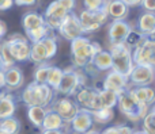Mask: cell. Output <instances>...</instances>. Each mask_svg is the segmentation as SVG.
Segmentation results:
<instances>
[{
    "label": "cell",
    "instance_id": "cell-43",
    "mask_svg": "<svg viewBox=\"0 0 155 134\" xmlns=\"http://www.w3.org/2000/svg\"><path fill=\"white\" fill-rule=\"evenodd\" d=\"M101 134H120V133H118L117 126H109V127H106Z\"/></svg>",
    "mask_w": 155,
    "mask_h": 134
},
{
    "label": "cell",
    "instance_id": "cell-21",
    "mask_svg": "<svg viewBox=\"0 0 155 134\" xmlns=\"http://www.w3.org/2000/svg\"><path fill=\"white\" fill-rule=\"evenodd\" d=\"M22 24H23L25 33H30L33 30H37L40 27L45 26V20H44V16L40 15L37 12H27L23 15L22 18Z\"/></svg>",
    "mask_w": 155,
    "mask_h": 134
},
{
    "label": "cell",
    "instance_id": "cell-23",
    "mask_svg": "<svg viewBox=\"0 0 155 134\" xmlns=\"http://www.w3.org/2000/svg\"><path fill=\"white\" fill-rule=\"evenodd\" d=\"M91 64H93V67L98 72L112 70V54L109 53V50H104L102 49L101 51H98L94 56V58L91 60Z\"/></svg>",
    "mask_w": 155,
    "mask_h": 134
},
{
    "label": "cell",
    "instance_id": "cell-48",
    "mask_svg": "<svg viewBox=\"0 0 155 134\" xmlns=\"http://www.w3.org/2000/svg\"><path fill=\"white\" fill-rule=\"evenodd\" d=\"M0 70H4V65H3V61H2V57H0Z\"/></svg>",
    "mask_w": 155,
    "mask_h": 134
},
{
    "label": "cell",
    "instance_id": "cell-10",
    "mask_svg": "<svg viewBox=\"0 0 155 134\" xmlns=\"http://www.w3.org/2000/svg\"><path fill=\"white\" fill-rule=\"evenodd\" d=\"M51 104H52L51 110L53 111V113H56L65 123H70L74 119V117H75L80 110L75 100H72L68 96L59 98V99H56L53 103H51Z\"/></svg>",
    "mask_w": 155,
    "mask_h": 134
},
{
    "label": "cell",
    "instance_id": "cell-40",
    "mask_svg": "<svg viewBox=\"0 0 155 134\" xmlns=\"http://www.w3.org/2000/svg\"><path fill=\"white\" fill-rule=\"evenodd\" d=\"M120 2H123L127 7H137V5H142L143 0H120Z\"/></svg>",
    "mask_w": 155,
    "mask_h": 134
},
{
    "label": "cell",
    "instance_id": "cell-16",
    "mask_svg": "<svg viewBox=\"0 0 155 134\" xmlns=\"http://www.w3.org/2000/svg\"><path fill=\"white\" fill-rule=\"evenodd\" d=\"M93 118H91L90 111L87 110H82L80 108L79 113L74 117V119L70 122L72 130L78 134H84L87 133L88 130H91V126H93Z\"/></svg>",
    "mask_w": 155,
    "mask_h": 134
},
{
    "label": "cell",
    "instance_id": "cell-25",
    "mask_svg": "<svg viewBox=\"0 0 155 134\" xmlns=\"http://www.w3.org/2000/svg\"><path fill=\"white\" fill-rule=\"evenodd\" d=\"M15 113V102H14V96L11 94L3 95V98L0 99V119L10 118Z\"/></svg>",
    "mask_w": 155,
    "mask_h": 134
},
{
    "label": "cell",
    "instance_id": "cell-3",
    "mask_svg": "<svg viewBox=\"0 0 155 134\" xmlns=\"http://www.w3.org/2000/svg\"><path fill=\"white\" fill-rule=\"evenodd\" d=\"M109 53L112 54V70L129 77L135 64L132 60V50L125 45H109Z\"/></svg>",
    "mask_w": 155,
    "mask_h": 134
},
{
    "label": "cell",
    "instance_id": "cell-28",
    "mask_svg": "<svg viewBox=\"0 0 155 134\" xmlns=\"http://www.w3.org/2000/svg\"><path fill=\"white\" fill-rule=\"evenodd\" d=\"M90 114H91V118H93V122L99 125L109 123L114 118V111L112 108H99L97 111H91Z\"/></svg>",
    "mask_w": 155,
    "mask_h": 134
},
{
    "label": "cell",
    "instance_id": "cell-18",
    "mask_svg": "<svg viewBox=\"0 0 155 134\" xmlns=\"http://www.w3.org/2000/svg\"><path fill=\"white\" fill-rule=\"evenodd\" d=\"M106 12L107 16H110L113 20H125L129 12V7H127L120 0H109L106 4Z\"/></svg>",
    "mask_w": 155,
    "mask_h": 134
},
{
    "label": "cell",
    "instance_id": "cell-24",
    "mask_svg": "<svg viewBox=\"0 0 155 134\" xmlns=\"http://www.w3.org/2000/svg\"><path fill=\"white\" fill-rule=\"evenodd\" d=\"M65 125L67 123H65L56 113H53L52 110H48L41 129L42 130H63Z\"/></svg>",
    "mask_w": 155,
    "mask_h": 134
},
{
    "label": "cell",
    "instance_id": "cell-9",
    "mask_svg": "<svg viewBox=\"0 0 155 134\" xmlns=\"http://www.w3.org/2000/svg\"><path fill=\"white\" fill-rule=\"evenodd\" d=\"M75 102L79 106V108L87 111H97L101 108V102H99V95L98 91L93 88V87H80L75 92Z\"/></svg>",
    "mask_w": 155,
    "mask_h": 134
},
{
    "label": "cell",
    "instance_id": "cell-30",
    "mask_svg": "<svg viewBox=\"0 0 155 134\" xmlns=\"http://www.w3.org/2000/svg\"><path fill=\"white\" fill-rule=\"evenodd\" d=\"M21 130V123L16 118L10 117V118L0 119V132L5 134H18Z\"/></svg>",
    "mask_w": 155,
    "mask_h": 134
},
{
    "label": "cell",
    "instance_id": "cell-6",
    "mask_svg": "<svg viewBox=\"0 0 155 134\" xmlns=\"http://www.w3.org/2000/svg\"><path fill=\"white\" fill-rule=\"evenodd\" d=\"M5 43H7L8 51H10L11 57L15 62H23L29 60L31 43L29 42L26 37L15 33L5 39Z\"/></svg>",
    "mask_w": 155,
    "mask_h": 134
},
{
    "label": "cell",
    "instance_id": "cell-11",
    "mask_svg": "<svg viewBox=\"0 0 155 134\" xmlns=\"http://www.w3.org/2000/svg\"><path fill=\"white\" fill-rule=\"evenodd\" d=\"M57 33L64 39L70 41V42L79 37H83V30H82V26H80L79 18H78L76 14H74V12L68 14L64 18L63 23L60 24V27L57 29Z\"/></svg>",
    "mask_w": 155,
    "mask_h": 134
},
{
    "label": "cell",
    "instance_id": "cell-45",
    "mask_svg": "<svg viewBox=\"0 0 155 134\" xmlns=\"http://www.w3.org/2000/svg\"><path fill=\"white\" fill-rule=\"evenodd\" d=\"M41 134H64L63 130H42Z\"/></svg>",
    "mask_w": 155,
    "mask_h": 134
},
{
    "label": "cell",
    "instance_id": "cell-32",
    "mask_svg": "<svg viewBox=\"0 0 155 134\" xmlns=\"http://www.w3.org/2000/svg\"><path fill=\"white\" fill-rule=\"evenodd\" d=\"M52 65L49 64H40L34 70V81L38 84H46V80H48V75L49 70H51Z\"/></svg>",
    "mask_w": 155,
    "mask_h": 134
},
{
    "label": "cell",
    "instance_id": "cell-20",
    "mask_svg": "<svg viewBox=\"0 0 155 134\" xmlns=\"http://www.w3.org/2000/svg\"><path fill=\"white\" fill-rule=\"evenodd\" d=\"M137 30L147 38L155 35V14L154 12H144L139 19Z\"/></svg>",
    "mask_w": 155,
    "mask_h": 134
},
{
    "label": "cell",
    "instance_id": "cell-41",
    "mask_svg": "<svg viewBox=\"0 0 155 134\" xmlns=\"http://www.w3.org/2000/svg\"><path fill=\"white\" fill-rule=\"evenodd\" d=\"M35 2L37 0H14L16 5H33L35 4Z\"/></svg>",
    "mask_w": 155,
    "mask_h": 134
},
{
    "label": "cell",
    "instance_id": "cell-1",
    "mask_svg": "<svg viewBox=\"0 0 155 134\" xmlns=\"http://www.w3.org/2000/svg\"><path fill=\"white\" fill-rule=\"evenodd\" d=\"M102 50V46L97 41H90L86 37H79L71 41V61L72 67L83 69L91 62L98 51Z\"/></svg>",
    "mask_w": 155,
    "mask_h": 134
},
{
    "label": "cell",
    "instance_id": "cell-52",
    "mask_svg": "<svg viewBox=\"0 0 155 134\" xmlns=\"http://www.w3.org/2000/svg\"><path fill=\"white\" fill-rule=\"evenodd\" d=\"M106 2H109V0H106Z\"/></svg>",
    "mask_w": 155,
    "mask_h": 134
},
{
    "label": "cell",
    "instance_id": "cell-51",
    "mask_svg": "<svg viewBox=\"0 0 155 134\" xmlns=\"http://www.w3.org/2000/svg\"><path fill=\"white\" fill-rule=\"evenodd\" d=\"M154 76H155V69H154Z\"/></svg>",
    "mask_w": 155,
    "mask_h": 134
},
{
    "label": "cell",
    "instance_id": "cell-13",
    "mask_svg": "<svg viewBox=\"0 0 155 134\" xmlns=\"http://www.w3.org/2000/svg\"><path fill=\"white\" fill-rule=\"evenodd\" d=\"M154 80V68L144 67V65H135L128 77V81H131L134 87H147Z\"/></svg>",
    "mask_w": 155,
    "mask_h": 134
},
{
    "label": "cell",
    "instance_id": "cell-17",
    "mask_svg": "<svg viewBox=\"0 0 155 134\" xmlns=\"http://www.w3.org/2000/svg\"><path fill=\"white\" fill-rule=\"evenodd\" d=\"M131 95L139 104L150 107L155 102V89L151 88L150 86L147 87H128Z\"/></svg>",
    "mask_w": 155,
    "mask_h": 134
},
{
    "label": "cell",
    "instance_id": "cell-29",
    "mask_svg": "<svg viewBox=\"0 0 155 134\" xmlns=\"http://www.w3.org/2000/svg\"><path fill=\"white\" fill-rule=\"evenodd\" d=\"M146 39H147V37H146L144 34H142V33L136 29H132L131 31H129L128 37H127V39H125L124 43H125L131 50H135V49L139 48Z\"/></svg>",
    "mask_w": 155,
    "mask_h": 134
},
{
    "label": "cell",
    "instance_id": "cell-12",
    "mask_svg": "<svg viewBox=\"0 0 155 134\" xmlns=\"http://www.w3.org/2000/svg\"><path fill=\"white\" fill-rule=\"evenodd\" d=\"M68 14L70 12L65 11L64 8L57 3V0H54V2H52L51 4L48 5V8H46L45 15H44V20H45L46 26H48L49 29L57 30Z\"/></svg>",
    "mask_w": 155,
    "mask_h": 134
},
{
    "label": "cell",
    "instance_id": "cell-5",
    "mask_svg": "<svg viewBox=\"0 0 155 134\" xmlns=\"http://www.w3.org/2000/svg\"><path fill=\"white\" fill-rule=\"evenodd\" d=\"M117 106H118V108H120L121 114L125 115L131 122L142 121L146 117V114L148 113V108H150V107L139 104V103L134 99V96L131 95L128 88L118 95Z\"/></svg>",
    "mask_w": 155,
    "mask_h": 134
},
{
    "label": "cell",
    "instance_id": "cell-4",
    "mask_svg": "<svg viewBox=\"0 0 155 134\" xmlns=\"http://www.w3.org/2000/svg\"><path fill=\"white\" fill-rule=\"evenodd\" d=\"M86 73L83 69H78L74 67H68L67 69H63V77L60 81L59 87H57L54 91L59 92V94L64 95V96L70 98L71 95H75V92L80 87L86 86Z\"/></svg>",
    "mask_w": 155,
    "mask_h": 134
},
{
    "label": "cell",
    "instance_id": "cell-26",
    "mask_svg": "<svg viewBox=\"0 0 155 134\" xmlns=\"http://www.w3.org/2000/svg\"><path fill=\"white\" fill-rule=\"evenodd\" d=\"M46 113H48V110L44 107H29L27 108V118L35 127H41Z\"/></svg>",
    "mask_w": 155,
    "mask_h": 134
},
{
    "label": "cell",
    "instance_id": "cell-36",
    "mask_svg": "<svg viewBox=\"0 0 155 134\" xmlns=\"http://www.w3.org/2000/svg\"><path fill=\"white\" fill-rule=\"evenodd\" d=\"M57 3L68 12H72V10L75 8V0H57Z\"/></svg>",
    "mask_w": 155,
    "mask_h": 134
},
{
    "label": "cell",
    "instance_id": "cell-7",
    "mask_svg": "<svg viewBox=\"0 0 155 134\" xmlns=\"http://www.w3.org/2000/svg\"><path fill=\"white\" fill-rule=\"evenodd\" d=\"M78 18H79L83 34H86V33H94L97 30H99L107 22L109 16H107L106 8H104V10H99V11L83 10L78 15Z\"/></svg>",
    "mask_w": 155,
    "mask_h": 134
},
{
    "label": "cell",
    "instance_id": "cell-8",
    "mask_svg": "<svg viewBox=\"0 0 155 134\" xmlns=\"http://www.w3.org/2000/svg\"><path fill=\"white\" fill-rule=\"evenodd\" d=\"M132 60L135 65H144L155 69V35L147 38L139 48L132 50Z\"/></svg>",
    "mask_w": 155,
    "mask_h": 134
},
{
    "label": "cell",
    "instance_id": "cell-31",
    "mask_svg": "<svg viewBox=\"0 0 155 134\" xmlns=\"http://www.w3.org/2000/svg\"><path fill=\"white\" fill-rule=\"evenodd\" d=\"M63 77V69L57 67H51V70H49V75H48V80H46V86H49L52 89H56L59 87L60 81H61Z\"/></svg>",
    "mask_w": 155,
    "mask_h": 134
},
{
    "label": "cell",
    "instance_id": "cell-14",
    "mask_svg": "<svg viewBox=\"0 0 155 134\" xmlns=\"http://www.w3.org/2000/svg\"><path fill=\"white\" fill-rule=\"evenodd\" d=\"M132 27L125 20H113L107 29V39L109 45H120L124 43Z\"/></svg>",
    "mask_w": 155,
    "mask_h": 134
},
{
    "label": "cell",
    "instance_id": "cell-39",
    "mask_svg": "<svg viewBox=\"0 0 155 134\" xmlns=\"http://www.w3.org/2000/svg\"><path fill=\"white\" fill-rule=\"evenodd\" d=\"M117 129H118V133L120 134H132L134 133L132 127H129L128 125H118Z\"/></svg>",
    "mask_w": 155,
    "mask_h": 134
},
{
    "label": "cell",
    "instance_id": "cell-34",
    "mask_svg": "<svg viewBox=\"0 0 155 134\" xmlns=\"http://www.w3.org/2000/svg\"><path fill=\"white\" fill-rule=\"evenodd\" d=\"M0 57H2L3 65H4V70L8 69V68H11V67H15V61L12 60L10 51H8V48H7L5 41L2 43V45H0Z\"/></svg>",
    "mask_w": 155,
    "mask_h": 134
},
{
    "label": "cell",
    "instance_id": "cell-42",
    "mask_svg": "<svg viewBox=\"0 0 155 134\" xmlns=\"http://www.w3.org/2000/svg\"><path fill=\"white\" fill-rule=\"evenodd\" d=\"M5 34H7V24H5L4 20L0 19V39H2Z\"/></svg>",
    "mask_w": 155,
    "mask_h": 134
},
{
    "label": "cell",
    "instance_id": "cell-27",
    "mask_svg": "<svg viewBox=\"0 0 155 134\" xmlns=\"http://www.w3.org/2000/svg\"><path fill=\"white\" fill-rule=\"evenodd\" d=\"M98 95H99V102H101V108H112L113 110L114 106H117V100H118L117 94L102 89V91H98Z\"/></svg>",
    "mask_w": 155,
    "mask_h": 134
},
{
    "label": "cell",
    "instance_id": "cell-47",
    "mask_svg": "<svg viewBox=\"0 0 155 134\" xmlns=\"http://www.w3.org/2000/svg\"><path fill=\"white\" fill-rule=\"evenodd\" d=\"M132 134H146V133L143 132V130H136V132L134 130V133H132Z\"/></svg>",
    "mask_w": 155,
    "mask_h": 134
},
{
    "label": "cell",
    "instance_id": "cell-44",
    "mask_svg": "<svg viewBox=\"0 0 155 134\" xmlns=\"http://www.w3.org/2000/svg\"><path fill=\"white\" fill-rule=\"evenodd\" d=\"M5 88V79H4V70H0V89Z\"/></svg>",
    "mask_w": 155,
    "mask_h": 134
},
{
    "label": "cell",
    "instance_id": "cell-35",
    "mask_svg": "<svg viewBox=\"0 0 155 134\" xmlns=\"http://www.w3.org/2000/svg\"><path fill=\"white\" fill-rule=\"evenodd\" d=\"M84 10L87 11H99L106 8L107 2L106 0H83Z\"/></svg>",
    "mask_w": 155,
    "mask_h": 134
},
{
    "label": "cell",
    "instance_id": "cell-2",
    "mask_svg": "<svg viewBox=\"0 0 155 134\" xmlns=\"http://www.w3.org/2000/svg\"><path fill=\"white\" fill-rule=\"evenodd\" d=\"M54 91L46 84L30 83L22 92V100L27 107H44L46 108L53 102Z\"/></svg>",
    "mask_w": 155,
    "mask_h": 134
},
{
    "label": "cell",
    "instance_id": "cell-33",
    "mask_svg": "<svg viewBox=\"0 0 155 134\" xmlns=\"http://www.w3.org/2000/svg\"><path fill=\"white\" fill-rule=\"evenodd\" d=\"M143 121V132L146 134H155V106L146 114Z\"/></svg>",
    "mask_w": 155,
    "mask_h": 134
},
{
    "label": "cell",
    "instance_id": "cell-19",
    "mask_svg": "<svg viewBox=\"0 0 155 134\" xmlns=\"http://www.w3.org/2000/svg\"><path fill=\"white\" fill-rule=\"evenodd\" d=\"M5 88L7 89H18L23 84V73L18 67H11L4 70Z\"/></svg>",
    "mask_w": 155,
    "mask_h": 134
},
{
    "label": "cell",
    "instance_id": "cell-49",
    "mask_svg": "<svg viewBox=\"0 0 155 134\" xmlns=\"http://www.w3.org/2000/svg\"><path fill=\"white\" fill-rule=\"evenodd\" d=\"M3 95H4V92H2V91H0V99H2V98H3Z\"/></svg>",
    "mask_w": 155,
    "mask_h": 134
},
{
    "label": "cell",
    "instance_id": "cell-46",
    "mask_svg": "<svg viewBox=\"0 0 155 134\" xmlns=\"http://www.w3.org/2000/svg\"><path fill=\"white\" fill-rule=\"evenodd\" d=\"M84 134H101L99 132H97V130H88L87 133H84Z\"/></svg>",
    "mask_w": 155,
    "mask_h": 134
},
{
    "label": "cell",
    "instance_id": "cell-15",
    "mask_svg": "<svg viewBox=\"0 0 155 134\" xmlns=\"http://www.w3.org/2000/svg\"><path fill=\"white\" fill-rule=\"evenodd\" d=\"M102 87L106 91H112L114 94L120 95L123 91H125L128 88V77L120 75V73L114 72V70H110L106 75V77L102 80Z\"/></svg>",
    "mask_w": 155,
    "mask_h": 134
},
{
    "label": "cell",
    "instance_id": "cell-50",
    "mask_svg": "<svg viewBox=\"0 0 155 134\" xmlns=\"http://www.w3.org/2000/svg\"><path fill=\"white\" fill-rule=\"evenodd\" d=\"M0 134H5V133H2V132H0Z\"/></svg>",
    "mask_w": 155,
    "mask_h": 134
},
{
    "label": "cell",
    "instance_id": "cell-37",
    "mask_svg": "<svg viewBox=\"0 0 155 134\" xmlns=\"http://www.w3.org/2000/svg\"><path fill=\"white\" fill-rule=\"evenodd\" d=\"M142 5L146 10V12H154L155 14V0H143Z\"/></svg>",
    "mask_w": 155,
    "mask_h": 134
},
{
    "label": "cell",
    "instance_id": "cell-22",
    "mask_svg": "<svg viewBox=\"0 0 155 134\" xmlns=\"http://www.w3.org/2000/svg\"><path fill=\"white\" fill-rule=\"evenodd\" d=\"M30 61H33L34 64L40 65V64H45L49 60L48 57V51H46L45 45L42 43V41H38V42L31 43V48H30Z\"/></svg>",
    "mask_w": 155,
    "mask_h": 134
},
{
    "label": "cell",
    "instance_id": "cell-38",
    "mask_svg": "<svg viewBox=\"0 0 155 134\" xmlns=\"http://www.w3.org/2000/svg\"><path fill=\"white\" fill-rule=\"evenodd\" d=\"M14 5V0H0V11L10 10Z\"/></svg>",
    "mask_w": 155,
    "mask_h": 134
}]
</instances>
